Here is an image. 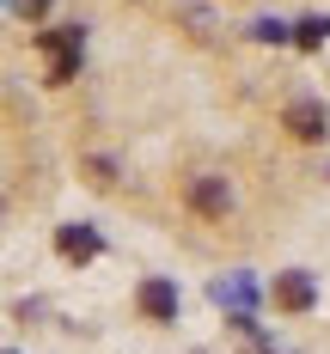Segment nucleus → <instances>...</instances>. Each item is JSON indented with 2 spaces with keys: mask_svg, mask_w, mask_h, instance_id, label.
I'll return each instance as SVG.
<instances>
[{
  "mask_svg": "<svg viewBox=\"0 0 330 354\" xmlns=\"http://www.w3.org/2000/svg\"><path fill=\"white\" fill-rule=\"evenodd\" d=\"M80 49H86V31H80V25L43 31V55H49V86H68L73 73H80Z\"/></svg>",
  "mask_w": 330,
  "mask_h": 354,
  "instance_id": "obj_1",
  "label": "nucleus"
},
{
  "mask_svg": "<svg viewBox=\"0 0 330 354\" xmlns=\"http://www.w3.org/2000/svg\"><path fill=\"white\" fill-rule=\"evenodd\" d=\"M257 354H275V348H257Z\"/></svg>",
  "mask_w": 330,
  "mask_h": 354,
  "instance_id": "obj_11",
  "label": "nucleus"
},
{
  "mask_svg": "<svg viewBox=\"0 0 330 354\" xmlns=\"http://www.w3.org/2000/svg\"><path fill=\"white\" fill-rule=\"evenodd\" d=\"M190 202H196L202 214H226V208H232V189H226L220 177H202V183L190 189Z\"/></svg>",
  "mask_w": 330,
  "mask_h": 354,
  "instance_id": "obj_6",
  "label": "nucleus"
},
{
  "mask_svg": "<svg viewBox=\"0 0 330 354\" xmlns=\"http://www.w3.org/2000/svg\"><path fill=\"white\" fill-rule=\"evenodd\" d=\"M288 129L300 135V141H324L330 116H324V104H312V98H293L288 104Z\"/></svg>",
  "mask_w": 330,
  "mask_h": 354,
  "instance_id": "obj_5",
  "label": "nucleus"
},
{
  "mask_svg": "<svg viewBox=\"0 0 330 354\" xmlns=\"http://www.w3.org/2000/svg\"><path fill=\"white\" fill-rule=\"evenodd\" d=\"M141 312H147L153 324H178V287L165 281V275L141 281Z\"/></svg>",
  "mask_w": 330,
  "mask_h": 354,
  "instance_id": "obj_4",
  "label": "nucleus"
},
{
  "mask_svg": "<svg viewBox=\"0 0 330 354\" xmlns=\"http://www.w3.org/2000/svg\"><path fill=\"white\" fill-rule=\"evenodd\" d=\"M55 250H62L68 263H92V257L104 250V239H98L86 220H73V226H62V232H55Z\"/></svg>",
  "mask_w": 330,
  "mask_h": 354,
  "instance_id": "obj_3",
  "label": "nucleus"
},
{
  "mask_svg": "<svg viewBox=\"0 0 330 354\" xmlns=\"http://www.w3.org/2000/svg\"><path fill=\"white\" fill-rule=\"evenodd\" d=\"M12 12H19V19H43V12H49V0H12Z\"/></svg>",
  "mask_w": 330,
  "mask_h": 354,
  "instance_id": "obj_10",
  "label": "nucleus"
},
{
  "mask_svg": "<svg viewBox=\"0 0 330 354\" xmlns=\"http://www.w3.org/2000/svg\"><path fill=\"white\" fill-rule=\"evenodd\" d=\"M251 37H257V43H288V25H282V19H257Z\"/></svg>",
  "mask_w": 330,
  "mask_h": 354,
  "instance_id": "obj_9",
  "label": "nucleus"
},
{
  "mask_svg": "<svg viewBox=\"0 0 330 354\" xmlns=\"http://www.w3.org/2000/svg\"><path fill=\"white\" fill-rule=\"evenodd\" d=\"M269 293H275V306H282V312H306V306L318 299V287H312V275H306V269L275 275V287H269Z\"/></svg>",
  "mask_w": 330,
  "mask_h": 354,
  "instance_id": "obj_2",
  "label": "nucleus"
},
{
  "mask_svg": "<svg viewBox=\"0 0 330 354\" xmlns=\"http://www.w3.org/2000/svg\"><path fill=\"white\" fill-rule=\"evenodd\" d=\"M214 299H220V306H232V312H251L257 287L245 281V275H226V281H214Z\"/></svg>",
  "mask_w": 330,
  "mask_h": 354,
  "instance_id": "obj_7",
  "label": "nucleus"
},
{
  "mask_svg": "<svg viewBox=\"0 0 330 354\" xmlns=\"http://www.w3.org/2000/svg\"><path fill=\"white\" fill-rule=\"evenodd\" d=\"M293 43H300V49H324V37H330V19L324 12H312V19H300V25H293Z\"/></svg>",
  "mask_w": 330,
  "mask_h": 354,
  "instance_id": "obj_8",
  "label": "nucleus"
},
{
  "mask_svg": "<svg viewBox=\"0 0 330 354\" xmlns=\"http://www.w3.org/2000/svg\"><path fill=\"white\" fill-rule=\"evenodd\" d=\"M0 354H12V348H0Z\"/></svg>",
  "mask_w": 330,
  "mask_h": 354,
  "instance_id": "obj_12",
  "label": "nucleus"
}]
</instances>
